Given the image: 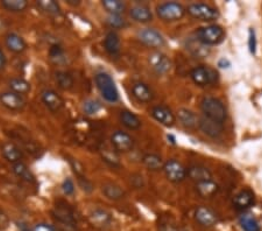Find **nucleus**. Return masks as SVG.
Masks as SVG:
<instances>
[{
	"instance_id": "2eb2a0df",
	"label": "nucleus",
	"mask_w": 262,
	"mask_h": 231,
	"mask_svg": "<svg viewBox=\"0 0 262 231\" xmlns=\"http://www.w3.org/2000/svg\"><path fill=\"white\" fill-rule=\"evenodd\" d=\"M0 102L3 106L9 108L12 111H21L26 106V102L20 94H14L12 91L9 92H5L0 96Z\"/></svg>"
},
{
	"instance_id": "aec40b11",
	"label": "nucleus",
	"mask_w": 262,
	"mask_h": 231,
	"mask_svg": "<svg viewBox=\"0 0 262 231\" xmlns=\"http://www.w3.org/2000/svg\"><path fill=\"white\" fill-rule=\"evenodd\" d=\"M129 16L136 22H141V24H147L153 20V14L150 12V10L147 6L143 5H136L134 7H132L129 10Z\"/></svg>"
},
{
	"instance_id": "72a5a7b5",
	"label": "nucleus",
	"mask_w": 262,
	"mask_h": 231,
	"mask_svg": "<svg viewBox=\"0 0 262 231\" xmlns=\"http://www.w3.org/2000/svg\"><path fill=\"white\" fill-rule=\"evenodd\" d=\"M55 78L58 86L63 90H70L73 86V78L69 72H57L55 74Z\"/></svg>"
},
{
	"instance_id": "9b49d317",
	"label": "nucleus",
	"mask_w": 262,
	"mask_h": 231,
	"mask_svg": "<svg viewBox=\"0 0 262 231\" xmlns=\"http://www.w3.org/2000/svg\"><path fill=\"white\" fill-rule=\"evenodd\" d=\"M148 62L150 68L156 74H159V75L167 74L171 66L170 60L168 58V56L162 54V52H153L152 55H149Z\"/></svg>"
},
{
	"instance_id": "c03bdc74",
	"label": "nucleus",
	"mask_w": 262,
	"mask_h": 231,
	"mask_svg": "<svg viewBox=\"0 0 262 231\" xmlns=\"http://www.w3.org/2000/svg\"><path fill=\"white\" fill-rule=\"evenodd\" d=\"M248 47H250V52L252 54H255L257 50V40H255V33L253 30H250V38H248Z\"/></svg>"
},
{
	"instance_id": "2f4dec72",
	"label": "nucleus",
	"mask_w": 262,
	"mask_h": 231,
	"mask_svg": "<svg viewBox=\"0 0 262 231\" xmlns=\"http://www.w3.org/2000/svg\"><path fill=\"white\" fill-rule=\"evenodd\" d=\"M103 192L107 198L113 200V201L121 200L125 195L124 190H122L119 186L113 184H107L103 186Z\"/></svg>"
},
{
	"instance_id": "4c0bfd02",
	"label": "nucleus",
	"mask_w": 262,
	"mask_h": 231,
	"mask_svg": "<svg viewBox=\"0 0 262 231\" xmlns=\"http://www.w3.org/2000/svg\"><path fill=\"white\" fill-rule=\"evenodd\" d=\"M103 159L106 161L107 164H110L111 166H119L120 164V160H119L118 152L117 150H112L108 148H105L103 150Z\"/></svg>"
},
{
	"instance_id": "6ab92c4d",
	"label": "nucleus",
	"mask_w": 262,
	"mask_h": 231,
	"mask_svg": "<svg viewBox=\"0 0 262 231\" xmlns=\"http://www.w3.org/2000/svg\"><path fill=\"white\" fill-rule=\"evenodd\" d=\"M90 222L92 223L93 226L99 228V229H104V228L111 226L112 216L106 210L96 209L90 214Z\"/></svg>"
},
{
	"instance_id": "0eeeda50",
	"label": "nucleus",
	"mask_w": 262,
	"mask_h": 231,
	"mask_svg": "<svg viewBox=\"0 0 262 231\" xmlns=\"http://www.w3.org/2000/svg\"><path fill=\"white\" fill-rule=\"evenodd\" d=\"M190 77L196 86H206L210 84H213L218 78V75L215 70L209 68V66H196L191 70Z\"/></svg>"
},
{
	"instance_id": "4be33fe9",
	"label": "nucleus",
	"mask_w": 262,
	"mask_h": 231,
	"mask_svg": "<svg viewBox=\"0 0 262 231\" xmlns=\"http://www.w3.org/2000/svg\"><path fill=\"white\" fill-rule=\"evenodd\" d=\"M6 46L10 52H15V54H21L26 50L27 44L20 35L15 33H10L6 36Z\"/></svg>"
},
{
	"instance_id": "b1692460",
	"label": "nucleus",
	"mask_w": 262,
	"mask_h": 231,
	"mask_svg": "<svg viewBox=\"0 0 262 231\" xmlns=\"http://www.w3.org/2000/svg\"><path fill=\"white\" fill-rule=\"evenodd\" d=\"M2 156H5V159L7 161H9V162H12V164L21 162V160H22V158H23V154L22 152H21V150L19 148V147L10 142L3 145Z\"/></svg>"
},
{
	"instance_id": "5701e85b",
	"label": "nucleus",
	"mask_w": 262,
	"mask_h": 231,
	"mask_svg": "<svg viewBox=\"0 0 262 231\" xmlns=\"http://www.w3.org/2000/svg\"><path fill=\"white\" fill-rule=\"evenodd\" d=\"M218 190H219L218 184H217L216 182H213L212 180L204 181V182H201V184H196V192H198L199 196H202V198H213V196L218 192Z\"/></svg>"
},
{
	"instance_id": "473e14b6",
	"label": "nucleus",
	"mask_w": 262,
	"mask_h": 231,
	"mask_svg": "<svg viewBox=\"0 0 262 231\" xmlns=\"http://www.w3.org/2000/svg\"><path fill=\"white\" fill-rule=\"evenodd\" d=\"M13 172L16 176H19L22 180L27 182H33L34 181V175L31 174V172L29 170L26 164L23 162H17L13 164Z\"/></svg>"
},
{
	"instance_id": "37998d69",
	"label": "nucleus",
	"mask_w": 262,
	"mask_h": 231,
	"mask_svg": "<svg viewBox=\"0 0 262 231\" xmlns=\"http://www.w3.org/2000/svg\"><path fill=\"white\" fill-rule=\"evenodd\" d=\"M62 190L65 195H72L73 192H75V184H73V182L70 180V178H66V180L63 182Z\"/></svg>"
},
{
	"instance_id": "79ce46f5",
	"label": "nucleus",
	"mask_w": 262,
	"mask_h": 231,
	"mask_svg": "<svg viewBox=\"0 0 262 231\" xmlns=\"http://www.w3.org/2000/svg\"><path fill=\"white\" fill-rule=\"evenodd\" d=\"M107 24L112 28H121L125 26V19L120 16H110L107 19Z\"/></svg>"
},
{
	"instance_id": "c85d7f7f",
	"label": "nucleus",
	"mask_w": 262,
	"mask_h": 231,
	"mask_svg": "<svg viewBox=\"0 0 262 231\" xmlns=\"http://www.w3.org/2000/svg\"><path fill=\"white\" fill-rule=\"evenodd\" d=\"M187 49L191 52L192 55L196 56V58H205L209 54V48L208 46L203 44L201 41H198L197 38L196 40H191L188 42Z\"/></svg>"
},
{
	"instance_id": "393cba45",
	"label": "nucleus",
	"mask_w": 262,
	"mask_h": 231,
	"mask_svg": "<svg viewBox=\"0 0 262 231\" xmlns=\"http://www.w3.org/2000/svg\"><path fill=\"white\" fill-rule=\"evenodd\" d=\"M177 118L181 124L187 128H195L196 126H198L199 119L197 118V116L190 110H187V108H181V110H178Z\"/></svg>"
},
{
	"instance_id": "39448f33",
	"label": "nucleus",
	"mask_w": 262,
	"mask_h": 231,
	"mask_svg": "<svg viewBox=\"0 0 262 231\" xmlns=\"http://www.w3.org/2000/svg\"><path fill=\"white\" fill-rule=\"evenodd\" d=\"M196 36H197L198 41H201L205 46L218 44L224 38V30L220 26L211 24V26L199 28L196 33Z\"/></svg>"
},
{
	"instance_id": "c9c22d12",
	"label": "nucleus",
	"mask_w": 262,
	"mask_h": 231,
	"mask_svg": "<svg viewBox=\"0 0 262 231\" xmlns=\"http://www.w3.org/2000/svg\"><path fill=\"white\" fill-rule=\"evenodd\" d=\"M2 6L5 7L7 10L14 13L23 12L28 7V2L26 0H3Z\"/></svg>"
},
{
	"instance_id": "de8ad7c7",
	"label": "nucleus",
	"mask_w": 262,
	"mask_h": 231,
	"mask_svg": "<svg viewBox=\"0 0 262 231\" xmlns=\"http://www.w3.org/2000/svg\"><path fill=\"white\" fill-rule=\"evenodd\" d=\"M79 184H80V187H82V189L84 192H92V184H90L89 181L86 180V178H84L83 176L82 178H79Z\"/></svg>"
},
{
	"instance_id": "423d86ee",
	"label": "nucleus",
	"mask_w": 262,
	"mask_h": 231,
	"mask_svg": "<svg viewBox=\"0 0 262 231\" xmlns=\"http://www.w3.org/2000/svg\"><path fill=\"white\" fill-rule=\"evenodd\" d=\"M187 10L192 18L201 21H213L219 18L218 10L206 4H191L188 6Z\"/></svg>"
},
{
	"instance_id": "f03ea898",
	"label": "nucleus",
	"mask_w": 262,
	"mask_h": 231,
	"mask_svg": "<svg viewBox=\"0 0 262 231\" xmlns=\"http://www.w3.org/2000/svg\"><path fill=\"white\" fill-rule=\"evenodd\" d=\"M52 216L62 231H76L75 214L66 204L58 203L52 210Z\"/></svg>"
},
{
	"instance_id": "a18cd8bd",
	"label": "nucleus",
	"mask_w": 262,
	"mask_h": 231,
	"mask_svg": "<svg viewBox=\"0 0 262 231\" xmlns=\"http://www.w3.org/2000/svg\"><path fill=\"white\" fill-rule=\"evenodd\" d=\"M33 231H57L54 226L48 223H38L33 228Z\"/></svg>"
},
{
	"instance_id": "a878e982",
	"label": "nucleus",
	"mask_w": 262,
	"mask_h": 231,
	"mask_svg": "<svg viewBox=\"0 0 262 231\" xmlns=\"http://www.w3.org/2000/svg\"><path fill=\"white\" fill-rule=\"evenodd\" d=\"M104 47L108 54L114 56L120 52V38L115 32H110L107 33L104 41Z\"/></svg>"
},
{
	"instance_id": "7ed1b4c3",
	"label": "nucleus",
	"mask_w": 262,
	"mask_h": 231,
	"mask_svg": "<svg viewBox=\"0 0 262 231\" xmlns=\"http://www.w3.org/2000/svg\"><path fill=\"white\" fill-rule=\"evenodd\" d=\"M187 10L181 4L164 2L156 7V14L164 22H175L184 16Z\"/></svg>"
},
{
	"instance_id": "cd10ccee",
	"label": "nucleus",
	"mask_w": 262,
	"mask_h": 231,
	"mask_svg": "<svg viewBox=\"0 0 262 231\" xmlns=\"http://www.w3.org/2000/svg\"><path fill=\"white\" fill-rule=\"evenodd\" d=\"M120 122L128 130H138L141 126V120L134 114H132L131 111H121Z\"/></svg>"
},
{
	"instance_id": "a211bd4d",
	"label": "nucleus",
	"mask_w": 262,
	"mask_h": 231,
	"mask_svg": "<svg viewBox=\"0 0 262 231\" xmlns=\"http://www.w3.org/2000/svg\"><path fill=\"white\" fill-rule=\"evenodd\" d=\"M133 97L140 103H150L154 100V94L150 88L145 83L136 82L132 86Z\"/></svg>"
},
{
	"instance_id": "6e6552de",
	"label": "nucleus",
	"mask_w": 262,
	"mask_h": 231,
	"mask_svg": "<svg viewBox=\"0 0 262 231\" xmlns=\"http://www.w3.org/2000/svg\"><path fill=\"white\" fill-rule=\"evenodd\" d=\"M163 172L168 180L173 182V184H180L187 178V170H185L183 164L175 159H170L167 162H164Z\"/></svg>"
},
{
	"instance_id": "20e7f679",
	"label": "nucleus",
	"mask_w": 262,
	"mask_h": 231,
	"mask_svg": "<svg viewBox=\"0 0 262 231\" xmlns=\"http://www.w3.org/2000/svg\"><path fill=\"white\" fill-rule=\"evenodd\" d=\"M96 84L99 89L101 96L110 103H115L119 100V94L114 80L107 74H98L96 76Z\"/></svg>"
},
{
	"instance_id": "bb28decb",
	"label": "nucleus",
	"mask_w": 262,
	"mask_h": 231,
	"mask_svg": "<svg viewBox=\"0 0 262 231\" xmlns=\"http://www.w3.org/2000/svg\"><path fill=\"white\" fill-rule=\"evenodd\" d=\"M142 164H145L147 170L152 172H159L163 170L164 166V162L162 159H161V156H156V154H146V156L142 158Z\"/></svg>"
},
{
	"instance_id": "9d476101",
	"label": "nucleus",
	"mask_w": 262,
	"mask_h": 231,
	"mask_svg": "<svg viewBox=\"0 0 262 231\" xmlns=\"http://www.w3.org/2000/svg\"><path fill=\"white\" fill-rule=\"evenodd\" d=\"M111 144L118 153H127L134 147V139L128 133L115 131L111 136Z\"/></svg>"
},
{
	"instance_id": "e433bc0d",
	"label": "nucleus",
	"mask_w": 262,
	"mask_h": 231,
	"mask_svg": "<svg viewBox=\"0 0 262 231\" xmlns=\"http://www.w3.org/2000/svg\"><path fill=\"white\" fill-rule=\"evenodd\" d=\"M240 226L244 231H260V226L254 217L250 215H245L240 218Z\"/></svg>"
},
{
	"instance_id": "c756f323",
	"label": "nucleus",
	"mask_w": 262,
	"mask_h": 231,
	"mask_svg": "<svg viewBox=\"0 0 262 231\" xmlns=\"http://www.w3.org/2000/svg\"><path fill=\"white\" fill-rule=\"evenodd\" d=\"M9 88H10V90H12V92L20 94V96H22V94H27L31 89L30 83L27 82V80L23 78L10 80Z\"/></svg>"
},
{
	"instance_id": "49530a36",
	"label": "nucleus",
	"mask_w": 262,
	"mask_h": 231,
	"mask_svg": "<svg viewBox=\"0 0 262 231\" xmlns=\"http://www.w3.org/2000/svg\"><path fill=\"white\" fill-rule=\"evenodd\" d=\"M70 164H71V167L73 168V172H75L79 178H82L84 175V168L82 164H80L77 160H73V159L70 160Z\"/></svg>"
},
{
	"instance_id": "ea45409f",
	"label": "nucleus",
	"mask_w": 262,
	"mask_h": 231,
	"mask_svg": "<svg viewBox=\"0 0 262 231\" xmlns=\"http://www.w3.org/2000/svg\"><path fill=\"white\" fill-rule=\"evenodd\" d=\"M49 55H50V58L52 61H55L56 63H59L62 60H64V50H63V48L58 44L52 46L50 50H49Z\"/></svg>"
},
{
	"instance_id": "ddd939ff",
	"label": "nucleus",
	"mask_w": 262,
	"mask_h": 231,
	"mask_svg": "<svg viewBox=\"0 0 262 231\" xmlns=\"http://www.w3.org/2000/svg\"><path fill=\"white\" fill-rule=\"evenodd\" d=\"M150 114L157 122L166 126V128H171L175 124V116L173 114V112L167 106H163V105L154 106L152 111H150Z\"/></svg>"
},
{
	"instance_id": "a19ab883",
	"label": "nucleus",
	"mask_w": 262,
	"mask_h": 231,
	"mask_svg": "<svg viewBox=\"0 0 262 231\" xmlns=\"http://www.w3.org/2000/svg\"><path fill=\"white\" fill-rule=\"evenodd\" d=\"M159 231H180L178 226L170 220H162L159 224Z\"/></svg>"
},
{
	"instance_id": "09e8293b",
	"label": "nucleus",
	"mask_w": 262,
	"mask_h": 231,
	"mask_svg": "<svg viewBox=\"0 0 262 231\" xmlns=\"http://www.w3.org/2000/svg\"><path fill=\"white\" fill-rule=\"evenodd\" d=\"M6 62H7L6 56H5V54H3V52L1 50V49H0V69L5 68Z\"/></svg>"
},
{
	"instance_id": "1a4fd4ad",
	"label": "nucleus",
	"mask_w": 262,
	"mask_h": 231,
	"mask_svg": "<svg viewBox=\"0 0 262 231\" xmlns=\"http://www.w3.org/2000/svg\"><path fill=\"white\" fill-rule=\"evenodd\" d=\"M139 41L149 48H161L166 44V41L159 32L153 28H143L138 33Z\"/></svg>"
},
{
	"instance_id": "f8f14e48",
	"label": "nucleus",
	"mask_w": 262,
	"mask_h": 231,
	"mask_svg": "<svg viewBox=\"0 0 262 231\" xmlns=\"http://www.w3.org/2000/svg\"><path fill=\"white\" fill-rule=\"evenodd\" d=\"M195 220L201 226L212 228L218 223V217L211 209L206 206H198L195 212Z\"/></svg>"
},
{
	"instance_id": "dca6fc26",
	"label": "nucleus",
	"mask_w": 262,
	"mask_h": 231,
	"mask_svg": "<svg viewBox=\"0 0 262 231\" xmlns=\"http://www.w3.org/2000/svg\"><path fill=\"white\" fill-rule=\"evenodd\" d=\"M198 128H201V131L206 134L210 138H218V136H222L223 133V125L219 124L215 120H211V119L203 117L199 119L198 122Z\"/></svg>"
},
{
	"instance_id": "4468645a",
	"label": "nucleus",
	"mask_w": 262,
	"mask_h": 231,
	"mask_svg": "<svg viewBox=\"0 0 262 231\" xmlns=\"http://www.w3.org/2000/svg\"><path fill=\"white\" fill-rule=\"evenodd\" d=\"M41 98L45 106L52 112H58L64 106V100H63V98L54 90H43L41 92Z\"/></svg>"
},
{
	"instance_id": "f704fd0d",
	"label": "nucleus",
	"mask_w": 262,
	"mask_h": 231,
	"mask_svg": "<svg viewBox=\"0 0 262 231\" xmlns=\"http://www.w3.org/2000/svg\"><path fill=\"white\" fill-rule=\"evenodd\" d=\"M37 6L49 16H57L61 13V7L52 0H41V2H37Z\"/></svg>"
},
{
	"instance_id": "7c9ffc66",
	"label": "nucleus",
	"mask_w": 262,
	"mask_h": 231,
	"mask_svg": "<svg viewBox=\"0 0 262 231\" xmlns=\"http://www.w3.org/2000/svg\"><path fill=\"white\" fill-rule=\"evenodd\" d=\"M101 5L111 16H120L125 10V4L119 0H104Z\"/></svg>"
},
{
	"instance_id": "f257e3e1",
	"label": "nucleus",
	"mask_w": 262,
	"mask_h": 231,
	"mask_svg": "<svg viewBox=\"0 0 262 231\" xmlns=\"http://www.w3.org/2000/svg\"><path fill=\"white\" fill-rule=\"evenodd\" d=\"M201 108L206 118L223 124L226 120V110L223 103L216 98L205 97L201 103Z\"/></svg>"
},
{
	"instance_id": "58836bf2",
	"label": "nucleus",
	"mask_w": 262,
	"mask_h": 231,
	"mask_svg": "<svg viewBox=\"0 0 262 231\" xmlns=\"http://www.w3.org/2000/svg\"><path fill=\"white\" fill-rule=\"evenodd\" d=\"M100 104H99V102H97V100H86L85 103H84V112H85L86 114H89V116H93V114H98V112H99L100 110Z\"/></svg>"
},
{
	"instance_id": "f3484780",
	"label": "nucleus",
	"mask_w": 262,
	"mask_h": 231,
	"mask_svg": "<svg viewBox=\"0 0 262 231\" xmlns=\"http://www.w3.org/2000/svg\"><path fill=\"white\" fill-rule=\"evenodd\" d=\"M187 176L190 178L196 184H201V182L212 180V174L208 168L204 166H199V164H192L187 170Z\"/></svg>"
},
{
	"instance_id": "412c9836",
	"label": "nucleus",
	"mask_w": 262,
	"mask_h": 231,
	"mask_svg": "<svg viewBox=\"0 0 262 231\" xmlns=\"http://www.w3.org/2000/svg\"><path fill=\"white\" fill-rule=\"evenodd\" d=\"M254 195L251 190H241L234 196L233 206L237 210H245L253 204Z\"/></svg>"
}]
</instances>
